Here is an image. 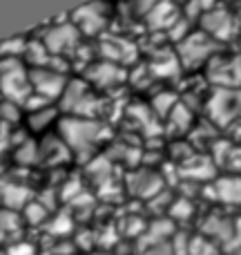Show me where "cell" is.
Masks as SVG:
<instances>
[{
	"label": "cell",
	"instance_id": "cell-24",
	"mask_svg": "<svg viewBox=\"0 0 241 255\" xmlns=\"http://www.w3.org/2000/svg\"><path fill=\"white\" fill-rule=\"evenodd\" d=\"M101 255H103V253H101Z\"/></svg>",
	"mask_w": 241,
	"mask_h": 255
},
{
	"label": "cell",
	"instance_id": "cell-20",
	"mask_svg": "<svg viewBox=\"0 0 241 255\" xmlns=\"http://www.w3.org/2000/svg\"><path fill=\"white\" fill-rule=\"evenodd\" d=\"M141 255H174L172 242H161V244H152V247H143Z\"/></svg>",
	"mask_w": 241,
	"mask_h": 255
},
{
	"label": "cell",
	"instance_id": "cell-8",
	"mask_svg": "<svg viewBox=\"0 0 241 255\" xmlns=\"http://www.w3.org/2000/svg\"><path fill=\"white\" fill-rule=\"evenodd\" d=\"M76 36H79V31H76L74 25H65V27H56V29H49L47 34H45L43 38V45L49 49V52H63L65 47H70V45L76 43Z\"/></svg>",
	"mask_w": 241,
	"mask_h": 255
},
{
	"label": "cell",
	"instance_id": "cell-17",
	"mask_svg": "<svg viewBox=\"0 0 241 255\" xmlns=\"http://www.w3.org/2000/svg\"><path fill=\"white\" fill-rule=\"evenodd\" d=\"M176 103H179V101H176L174 94L163 92V94H159V97H154L152 108L159 112V115H170V112L176 108Z\"/></svg>",
	"mask_w": 241,
	"mask_h": 255
},
{
	"label": "cell",
	"instance_id": "cell-13",
	"mask_svg": "<svg viewBox=\"0 0 241 255\" xmlns=\"http://www.w3.org/2000/svg\"><path fill=\"white\" fill-rule=\"evenodd\" d=\"M150 72L159 76H174L179 72V58L170 56V52H159L150 63Z\"/></svg>",
	"mask_w": 241,
	"mask_h": 255
},
{
	"label": "cell",
	"instance_id": "cell-15",
	"mask_svg": "<svg viewBox=\"0 0 241 255\" xmlns=\"http://www.w3.org/2000/svg\"><path fill=\"white\" fill-rule=\"evenodd\" d=\"M0 197H2L4 204H9V206H20V204L27 202L29 190L18 184H4L2 188H0Z\"/></svg>",
	"mask_w": 241,
	"mask_h": 255
},
{
	"label": "cell",
	"instance_id": "cell-11",
	"mask_svg": "<svg viewBox=\"0 0 241 255\" xmlns=\"http://www.w3.org/2000/svg\"><path fill=\"white\" fill-rule=\"evenodd\" d=\"M217 199L224 204H241V177H221L215 184Z\"/></svg>",
	"mask_w": 241,
	"mask_h": 255
},
{
	"label": "cell",
	"instance_id": "cell-4",
	"mask_svg": "<svg viewBox=\"0 0 241 255\" xmlns=\"http://www.w3.org/2000/svg\"><path fill=\"white\" fill-rule=\"evenodd\" d=\"M208 112L217 124H230L241 112V97L233 90H217L208 101Z\"/></svg>",
	"mask_w": 241,
	"mask_h": 255
},
{
	"label": "cell",
	"instance_id": "cell-6",
	"mask_svg": "<svg viewBox=\"0 0 241 255\" xmlns=\"http://www.w3.org/2000/svg\"><path fill=\"white\" fill-rule=\"evenodd\" d=\"M105 18H107L105 9H103V4H98V2L85 4V7H80L79 11L74 13V20L79 22V27L85 31V34H96L98 29H103Z\"/></svg>",
	"mask_w": 241,
	"mask_h": 255
},
{
	"label": "cell",
	"instance_id": "cell-14",
	"mask_svg": "<svg viewBox=\"0 0 241 255\" xmlns=\"http://www.w3.org/2000/svg\"><path fill=\"white\" fill-rule=\"evenodd\" d=\"M132 49H134V45L123 38H112V40L103 43V54H105L110 61H116V63L127 61V58L132 56Z\"/></svg>",
	"mask_w": 241,
	"mask_h": 255
},
{
	"label": "cell",
	"instance_id": "cell-2",
	"mask_svg": "<svg viewBox=\"0 0 241 255\" xmlns=\"http://www.w3.org/2000/svg\"><path fill=\"white\" fill-rule=\"evenodd\" d=\"M0 88L13 101H27L29 97V76L16 58H4L0 63Z\"/></svg>",
	"mask_w": 241,
	"mask_h": 255
},
{
	"label": "cell",
	"instance_id": "cell-9",
	"mask_svg": "<svg viewBox=\"0 0 241 255\" xmlns=\"http://www.w3.org/2000/svg\"><path fill=\"white\" fill-rule=\"evenodd\" d=\"M87 76L101 88H112V85L121 83L125 79L123 67H119L116 63H103V65H92L87 72Z\"/></svg>",
	"mask_w": 241,
	"mask_h": 255
},
{
	"label": "cell",
	"instance_id": "cell-3",
	"mask_svg": "<svg viewBox=\"0 0 241 255\" xmlns=\"http://www.w3.org/2000/svg\"><path fill=\"white\" fill-rule=\"evenodd\" d=\"M215 52H217V43L206 31L188 34L185 38H181V43H179V56L183 58V63H188V65H201V63L208 61Z\"/></svg>",
	"mask_w": 241,
	"mask_h": 255
},
{
	"label": "cell",
	"instance_id": "cell-16",
	"mask_svg": "<svg viewBox=\"0 0 241 255\" xmlns=\"http://www.w3.org/2000/svg\"><path fill=\"white\" fill-rule=\"evenodd\" d=\"M215 253H217V242H212L210 238H203V235L190 238L188 255H215Z\"/></svg>",
	"mask_w": 241,
	"mask_h": 255
},
{
	"label": "cell",
	"instance_id": "cell-10",
	"mask_svg": "<svg viewBox=\"0 0 241 255\" xmlns=\"http://www.w3.org/2000/svg\"><path fill=\"white\" fill-rule=\"evenodd\" d=\"M203 29L208 31V36L215 38H228L233 34V20L226 11H210L203 16Z\"/></svg>",
	"mask_w": 241,
	"mask_h": 255
},
{
	"label": "cell",
	"instance_id": "cell-18",
	"mask_svg": "<svg viewBox=\"0 0 241 255\" xmlns=\"http://www.w3.org/2000/svg\"><path fill=\"white\" fill-rule=\"evenodd\" d=\"M190 110H185L181 103H176V108L170 112V124L176 128V130H188V126H190Z\"/></svg>",
	"mask_w": 241,
	"mask_h": 255
},
{
	"label": "cell",
	"instance_id": "cell-1",
	"mask_svg": "<svg viewBox=\"0 0 241 255\" xmlns=\"http://www.w3.org/2000/svg\"><path fill=\"white\" fill-rule=\"evenodd\" d=\"M61 132L65 134V141L74 150H89L96 145V141L103 136L105 128L89 119H65L61 124Z\"/></svg>",
	"mask_w": 241,
	"mask_h": 255
},
{
	"label": "cell",
	"instance_id": "cell-7",
	"mask_svg": "<svg viewBox=\"0 0 241 255\" xmlns=\"http://www.w3.org/2000/svg\"><path fill=\"white\" fill-rule=\"evenodd\" d=\"M148 22L154 29H161V27H174V22L179 20V11H176L174 2L170 0H161L159 4H154L148 13Z\"/></svg>",
	"mask_w": 241,
	"mask_h": 255
},
{
	"label": "cell",
	"instance_id": "cell-22",
	"mask_svg": "<svg viewBox=\"0 0 241 255\" xmlns=\"http://www.w3.org/2000/svg\"><path fill=\"white\" fill-rule=\"evenodd\" d=\"M159 2H161V0H136V4H139V9H141V11H145V13H148L150 9H152L154 4H159Z\"/></svg>",
	"mask_w": 241,
	"mask_h": 255
},
{
	"label": "cell",
	"instance_id": "cell-23",
	"mask_svg": "<svg viewBox=\"0 0 241 255\" xmlns=\"http://www.w3.org/2000/svg\"><path fill=\"white\" fill-rule=\"evenodd\" d=\"M228 255H241V247H239V249H235V251H230Z\"/></svg>",
	"mask_w": 241,
	"mask_h": 255
},
{
	"label": "cell",
	"instance_id": "cell-12",
	"mask_svg": "<svg viewBox=\"0 0 241 255\" xmlns=\"http://www.w3.org/2000/svg\"><path fill=\"white\" fill-rule=\"evenodd\" d=\"M132 175H134V172H132ZM130 181H132V190H134L136 195H157L159 190H161V179H159L157 175H148V172H145V175H141V172H136L134 177H130Z\"/></svg>",
	"mask_w": 241,
	"mask_h": 255
},
{
	"label": "cell",
	"instance_id": "cell-5",
	"mask_svg": "<svg viewBox=\"0 0 241 255\" xmlns=\"http://www.w3.org/2000/svg\"><path fill=\"white\" fill-rule=\"evenodd\" d=\"M31 85L34 90L45 99H54L58 94L65 92V76L61 72H54V70H47V67H36L31 72Z\"/></svg>",
	"mask_w": 241,
	"mask_h": 255
},
{
	"label": "cell",
	"instance_id": "cell-19",
	"mask_svg": "<svg viewBox=\"0 0 241 255\" xmlns=\"http://www.w3.org/2000/svg\"><path fill=\"white\" fill-rule=\"evenodd\" d=\"M52 117H54V112L47 110V108L36 110V112H31V117H29V126L34 128V130H43V128H47V124H49V119H52Z\"/></svg>",
	"mask_w": 241,
	"mask_h": 255
},
{
	"label": "cell",
	"instance_id": "cell-21",
	"mask_svg": "<svg viewBox=\"0 0 241 255\" xmlns=\"http://www.w3.org/2000/svg\"><path fill=\"white\" fill-rule=\"evenodd\" d=\"M27 215L31 217V222H38L40 217H45V215H47V211H45L43 206H38V204H31V206L27 208Z\"/></svg>",
	"mask_w": 241,
	"mask_h": 255
}]
</instances>
